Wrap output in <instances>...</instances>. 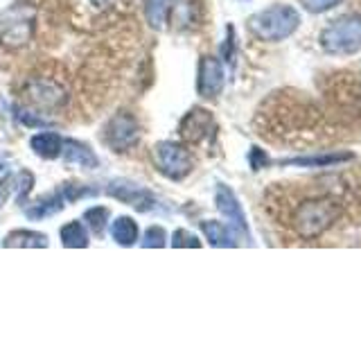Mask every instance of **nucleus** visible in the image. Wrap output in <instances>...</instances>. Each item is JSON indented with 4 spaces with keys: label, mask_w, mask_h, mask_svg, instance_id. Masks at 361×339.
Wrapping results in <instances>:
<instances>
[{
    "label": "nucleus",
    "mask_w": 361,
    "mask_h": 339,
    "mask_svg": "<svg viewBox=\"0 0 361 339\" xmlns=\"http://www.w3.org/2000/svg\"><path fill=\"white\" fill-rule=\"evenodd\" d=\"M300 25V14L289 5H274L248 18V32L259 41H282Z\"/></svg>",
    "instance_id": "obj_1"
},
{
    "label": "nucleus",
    "mask_w": 361,
    "mask_h": 339,
    "mask_svg": "<svg viewBox=\"0 0 361 339\" xmlns=\"http://www.w3.org/2000/svg\"><path fill=\"white\" fill-rule=\"evenodd\" d=\"M341 215V208L336 206L330 199H307L293 213V229L300 237H319L325 233L330 226L336 222V218Z\"/></svg>",
    "instance_id": "obj_2"
},
{
    "label": "nucleus",
    "mask_w": 361,
    "mask_h": 339,
    "mask_svg": "<svg viewBox=\"0 0 361 339\" xmlns=\"http://www.w3.org/2000/svg\"><path fill=\"white\" fill-rule=\"evenodd\" d=\"M321 48L327 54H355L361 50V14H345L321 32Z\"/></svg>",
    "instance_id": "obj_3"
},
{
    "label": "nucleus",
    "mask_w": 361,
    "mask_h": 339,
    "mask_svg": "<svg viewBox=\"0 0 361 339\" xmlns=\"http://www.w3.org/2000/svg\"><path fill=\"white\" fill-rule=\"evenodd\" d=\"M34 30V9L27 3H16L0 11V43L16 50L27 45Z\"/></svg>",
    "instance_id": "obj_4"
},
{
    "label": "nucleus",
    "mask_w": 361,
    "mask_h": 339,
    "mask_svg": "<svg viewBox=\"0 0 361 339\" xmlns=\"http://www.w3.org/2000/svg\"><path fill=\"white\" fill-rule=\"evenodd\" d=\"M156 158H158V165H161V172L167 179L180 181L192 172V156L185 147L178 143H172V141L161 143L156 147Z\"/></svg>",
    "instance_id": "obj_5"
},
{
    "label": "nucleus",
    "mask_w": 361,
    "mask_h": 339,
    "mask_svg": "<svg viewBox=\"0 0 361 339\" xmlns=\"http://www.w3.org/2000/svg\"><path fill=\"white\" fill-rule=\"evenodd\" d=\"M104 138L111 150L116 152H127L140 141V127L131 113H118L113 116L104 129Z\"/></svg>",
    "instance_id": "obj_6"
},
{
    "label": "nucleus",
    "mask_w": 361,
    "mask_h": 339,
    "mask_svg": "<svg viewBox=\"0 0 361 339\" xmlns=\"http://www.w3.org/2000/svg\"><path fill=\"white\" fill-rule=\"evenodd\" d=\"M106 192L113 197V199H120L124 203H129L135 210L140 213H152L158 208V199L152 190H147L138 184H133V181H127V179H118V181H111V186L106 188Z\"/></svg>",
    "instance_id": "obj_7"
},
{
    "label": "nucleus",
    "mask_w": 361,
    "mask_h": 339,
    "mask_svg": "<svg viewBox=\"0 0 361 339\" xmlns=\"http://www.w3.org/2000/svg\"><path fill=\"white\" fill-rule=\"evenodd\" d=\"M27 100L39 109H56L66 102V88L48 77H34L27 84Z\"/></svg>",
    "instance_id": "obj_8"
},
{
    "label": "nucleus",
    "mask_w": 361,
    "mask_h": 339,
    "mask_svg": "<svg viewBox=\"0 0 361 339\" xmlns=\"http://www.w3.org/2000/svg\"><path fill=\"white\" fill-rule=\"evenodd\" d=\"M214 203H217V210L224 215L226 220H228V226L233 229V233L237 235H244L248 237V224H246V215L240 206V201H237L235 192L224 186V184H217V190H214Z\"/></svg>",
    "instance_id": "obj_9"
},
{
    "label": "nucleus",
    "mask_w": 361,
    "mask_h": 339,
    "mask_svg": "<svg viewBox=\"0 0 361 339\" xmlns=\"http://www.w3.org/2000/svg\"><path fill=\"white\" fill-rule=\"evenodd\" d=\"M224 66L217 56L206 54L199 64V77H197V90L201 97H217L224 88Z\"/></svg>",
    "instance_id": "obj_10"
},
{
    "label": "nucleus",
    "mask_w": 361,
    "mask_h": 339,
    "mask_svg": "<svg viewBox=\"0 0 361 339\" xmlns=\"http://www.w3.org/2000/svg\"><path fill=\"white\" fill-rule=\"evenodd\" d=\"M212 124L214 122H212L210 111H206V109H192L188 116L180 120L178 133H180V138L188 141V143H199V141H203L210 133Z\"/></svg>",
    "instance_id": "obj_11"
},
{
    "label": "nucleus",
    "mask_w": 361,
    "mask_h": 339,
    "mask_svg": "<svg viewBox=\"0 0 361 339\" xmlns=\"http://www.w3.org/2000/svg\"><path fill=\"white\" fill-rule=\"evenodd\" d=\"M61 154H63V161L68 165H79V167H86V170H95L99 165L95 152L79 141H63Z\"/></svg>",
    "instance_id": "obj_12"
},
{
    "label": "nucleus",
    "mask_w": 361,
    "mask_h": 339,
    "mask_svg": "<svg viewBox=\"0 0 361 339\" xmlns=\"http://www.w3.org/2000/svg\"><path fill=\"white\" fill-rule=\"evenodd\" d=\"M30 147L34 150V154L41 156V158H56L61 156V150H63V138L59 133H52V131H43V133H37L32 136L30 141Z\"/></svg>",
    "instance_id": "obj_13"
},
{
    "label": "nucleus",
    "mask_w": 361,
    "mask_h": 339,
    "mask_svg": "<svg viewBox=\"0 0 361 339\" xmlns=\"http://www.w3.org/2000/svg\"><path fill=\"white\" fill-rule=\"evenodd\" d=\"M201 231L206 235V240L212 244V246H235V233L231 226H226L224 222H214V220H208V222H201Z\"/></svg>",
    "instance_id": "obj_14"
},
{
    "label": "nucleus",
    "mask_w": 361,
    "mask_h": 339,
    "mask_svg": "<svg viewBox=\"0 0 361 339\" xmlns=\"http://www.w3.org/2000/svg\"><path fill=\"white\" fill-rule=\"evenodd\" d=\"M63 206H66V199L61 195V190H56L54 195L43 197L37 203H32L30 208H25V215L30 220H45V218H50V215H56Z\"/></svg>",
    "instance_id": "obj_15"
},
{
    "label": "nucleus",
    "mask_w": 361,
    "mask_h": 339,
    "mask_svg": "<svg viewBox=\"0 0 361 339\" xmlns=\"http://www.w3.org/2000/svg\"><path fill=\"white\" fill-rule=\"evenodd\" d=\"M3 244L5 246H20V249H43V246L50 244V240H48V235H43V233L18 229V231H11L5 237Z\"/></svg>",
    "instance_id": "obj_16"
},
{
    "label": "nucleus",
    "mask_w": 361,
    "mask_h": 339,
    "mask_svg": "<svg viewBox=\"0 0 361 339\" xmlns=\"http://www.w3.org/2000/svg\"><path fill=\"white\" fill-rule=\"evenodd\" d=\"M353 154H314V156H296V158H287L282 161L285 165H300V167H327V165H336L350 161Z\"/></svg>",
    "instance_id": "obj_17"
},
{
    "label": "nucleus",
    "mask_w": 361,
    "mask_h": 339,
    "mask_svg": "<svg viewBox=\"0 0 361 339\" xmlns=\"http://www.w3.org/2000/svg\"><path fill=\"white\" fill-rule=\"evenodd\" d=\"M111 237L122 246H131L138 242V224L131 218H118L111 224Z\"/></svg>",
    "instance_id": "obj_18"
},
{
    "label": "nucleus",
    "mask_w": 361,
    "mask_h": 339,
    "mask_svg": "<svg viewBox=\"0 0 361 339\" xmlns=\"http://www.w3.org/2000/svg\"><path fill=\"white\" fill-rule=\"evenodd\" d=\"M61 244L71 249H84L88 246V233L82 222H71L61 229Z\"/></svg>",
    "instance_id": "obj_19"
},
{
    "label": "nucleus",
    "mask_w": 361,
    "mask_h": 339,
    "mask_svg": "<svg viewBox=\"0 0 361 339\" xmlns=\"http://www.w3.org/2000/svg\"><path fill=\"white\" fill-rule=\"evenodd\" d=\"M167 11H169L167 0H147L145 14H147V20H149L152 28H156V30H163L165 28Z\"/></svg>",
    "instance_id": "obj_20"
},
{
    "label": "nucleus",
    "mask_w": 361,
    "mask_h": 339,
    "mask_svg": "<svg viewBox=\"0 0 361 339\" xmlns=\"http://www.w3.org/2000/svg\"><path fill=\"white\" fill-rule=\"evenodd\" d=\"M84 220L86 224L93 229L95 235H102L106 229V220H109V210L106 208H102V206H95V208H88L84 213Z\"/></svg>",
    "instance_id": "obj_21"
},
{
    "label": "nucleus",
    "mask_w": 361,
    "mask_h": 339,
    "mask_svg": "<svg viewBox=\"0 0 361 339\" xmlns=\"http://www.w3.org/2000/svg\"><path fill=\"white\" fill-rule=\"evenodd\" d=\"M165 231L161 229V226H149L145 233V240H142V246L145 249H161L165 246Z\"/></svg>",
    "instance_id": "obj_22"
},
{
    "label": "nucleus",
    "mask_w": 361,
    "mask_h": 339,
    "mask_svg": "<svg viewBox=\"0 0 361 339\" xmlns=\"http://www.w3.org/2000/svg\"><path fill=\"white\" fill-rule=\"evenodd\" d=\"M172 246H176V249H180V246H190V249L195 246V249H199L201 242H199V237L195 233H190L185 229H178L172 235Z\"/></svg>",
    "instance_id": "obj_23"
},
{
    "label": "nucleus",
    "mask_w": 361,
    "mask_h": 339,
    "mask_svg": "<svg viewBox=\"0 0 361 339\" xmlns=\"http://www.w3.org/2000/svg\"><path fill=\"white\" fill-rule=\"evenodd\" d=\"M343 0H302V5L307 11H312V14H323V11L332 9L336 5H341Z\"/></svg>",
    "instance_id": "obj_24"
},
{
    "label": "nucleus",
    "mask_w": 361,
    "mask_h": 339,
    "mask_svg": "<svg viewBox=\"0 0 361 339\" xmlns=\"http://www.w3.org/2000/svg\"><path fill=\"white\" fill-rule=\"evenodd\" d=\"M32 184H34V177L27 172V170H23L20 174H16V186H18V201L23 203L27 197V192L32 190Z\"/></svg>",
    "instance_id": "obj_25"
},
{
    "label": "nucleus",
    "mask_w": 361,
    "mask_h": 339,
    "mask_svg": "<svg viewBox=\"0 0 361 339\" xmlns=\"http://www.w3.org/2000/svg\"><path fill=\"white\" fill-rule=\"evenodd\" d=\"M16 116H18V120H20L23 124H25V127H48V122L41 120V118H37V116H34V113H30L27 109H20V111L16 113Z\"/></svg>",
    "instance_id": "obj_26"
},
{
    "label": "nucleus",
    "mask_w": 361,
    "mask_h": 339,
    "mask_svg": "<svg viewBox=\"0 0 361 339\" xmlns=\"http://www.w3.org/2000/svg\"><path fill=\"white\" fill-rule=\"evenodd\" d=\"M14 184H16V177H11V174H7L3 181H0V208H3V203L9 199L11 190H14Z\"/></svg>",
    "instance_id": "obj_27"
},
{
    "label": "nucleus",
    "mask_w": 361,
    "mask_h": 339,
    "mask_svg": "<svg viewBox=\"0 0 361 339\" xmlns=\"http://www.w3.org/2000/svg\"><path fill=\"white\" fill-rule=\"evenodd\" d=\"M248 161H251L253 170H262L269 163V158H267V154L262 150H259V147H253L251 154H248Z\"/></svg>",
    "instance_id": "obj_28"
},
{
    "label": "nucleus",
    "mask_w": 361,
    "mask_h": 339,
    "mask_svg": "<svg viewBox=\"0 0 361 339\" xmlns=\"http://www.w3.org/2000/svg\"><path fill=\"white\" fill-rule=\"evenodd\" d=\"M226 43H224V48H221V54H224V59L226 61H233V45H235V30L233 28H228L226 30Z\"/></svg>",
    "instance_id": "obj_29"
},
{
    "label": "nucleus",
    "mask_w": 361,
    "mask_h": 339,
    "mask_svg": "<svg viewBox=\"0 0 361 339\" xmlns=\"http://www.w3.org/2000/svg\"><path fill=\"white\" fill-rule=\"evenodd\" d=\"M97 9H113V7H120V5H129L131 0H90Z\"/></svg>",
    "instance_id": "obj_30"
},
{
    "label": "nucleus",
    "mask_w": 361,
    "mask_h": 339,
    "mask_svg": "<svg viewBox=\"0 0 361 339\" xmlns=\"http://www.w3.org/2000/svg\"><path fill=\"white\" fill-rule=\"evenodd\" d=\"M3 165H5V161H3V158H0V170H3Z\"/></svg>",
    "instance_id": "obj_31"
}]
</instances>
